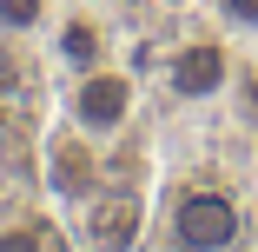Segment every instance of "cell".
<instances>
[{"label": "cell", "mask_w": 258, "mask_h": 252, "mask_svg": "<svg viewBox=\"0 0 258 252\" xmlns=\"http://www.w3.org/2000/svg\"><path fill=\"white\" fill-rule=\"evenodd\" d=\"M86 7H113V0H86Z\"/></svg>", "instance_id": "30bf717a"}, {"label": "cell", "mask_w": 258, "mask_h": 252, "mask_svg": "<svg viewBox=\"0 0 258 252\" xmlns=\"http://www.w3.org/2000/svg\"><path fill=\"white\" fill-rule=\"evenodd\" d=\"M80 239H86V252H139V239H146V199L99 186L80 206Z\"/></svg>", "instance_id": "8992f818"}, {"label": "cell", "mask_w": 258, "mask_h": 252, "mask_svg": "<svg viewBox=\"0 0 258 252\" xmlns=\"http://www.w3.org/2000/svg\"><path fill=\"white\" fill-rule=\"evenodd\" d=\"M205 14H212V27H225V33L258 40V0H205Z\"/></svg>", "instance_id": "ba28073f"}, {"label": "cell", "mask_w": 258, "mask_h": 252, "mask_svg": "<svg viewBox=\"0 0 258 252\" xmlns=\"http://www.w3.org/2000/svg\"><path fill=\"white\" fill-rule=\"evenodd\" d=\"M232 86V33L225 27H205V33H185L166 60V93L185 99V107H205Z\"/></svg>", "instance_id": "277c9868"}, {"label": "cell", "mask_w": 258, "mask_h": 252, "mask_svg": "<svg viewBox=\"0 0 258 252\" xmlns=\"http://www.w3.org/2000/svg\"><path fill=\"white\" fill-rule=\"evenodd\" d=\"M40 186H46V199H53L60 213H80L86 199L106 186V153H99V139H86L73 120L53 126L46 146H40Z\"/></svg>", "instance_id": "3957f363"}, {"label": "cell", "mask_w": 258, "mask_h": 252, "mask_svg": "<svg viewBox=\"0 0 258 252\" xmlns=\"http://www.w3.org/2000/svg\"><path fill=\"white\" fill-rule=\"evenodd\" d=\"M99 60H113V27H106V7H86V0H67L46 27V67L53 73H86Z\"/></svg>", "instance_id": "5b68a950"}, {"label": "cell", "mask_w": 258, "mask_h": 252, "mask_svg": "<svg viewBox=\"0 0 258 252\" xmlns=\"http://www.w3.org/2000/svg\"><path fill=\"white\" fill-rule=\"evenodd\" d=\"M53 27V0H0V33L7 40H46Z\"/></svg>", "instance_id": "52a82bcc"}, {"label": "cell", "mask_w": 258, "mask_h": 252, "mask_svg": "<svg viewBox=\"0 0 258 252\" xmlns=\"http://www.w3.org/2000/svg\"><path fill=\"white\" fill-rule=\"evenodd\" d=\"M0 133H7V107H0Z\"/></svg>", "instance_id": "8fae6325"}, {"label": "cell", "mask_w": 258, "mask_h": 252, "mask_svg": "<svg viewBox=\"0 0 258 252\" xmlns=\"http://www.w3.org/2000/svg\"><path fill=\"white\" fill-rule=\"evenodd\" d=\"M0 252H53V232H46V219H14L0 232Z\"/></svg>", "instance_id": "9c48e42d"}, {"label": "cell", "mask_w": 258, "mask_h": 252, "mask_svg": "<svg viewBox=\"0 0 258 252\" xmlns=\"http://www.w3.org/2000/svg\"><path fill=\"white\" fill-rule=\"evenodd\" d=\"M60 120H73V126H80L86 139H99V146L126 139L133 120H139V80H133L119 60H99V67L73 73L67 93H60Z\"/></svg>", "instance_id": "6da1fadb"}, {"label": "cell", "mask_w": 258, "mask_h": 252, "mask_svg": "<svg viewBox=\"0 0 258 252\" xmlns=\"http://www.w3.org/2000/svg\"><path fill=\"white\" fill-rule=\"evenodd\" d=\"M172 252H238L245 245V199L232 186H179L166 206Z\"/></svg>", "instance_id": "7a4b0ae2"}]
</instances>
